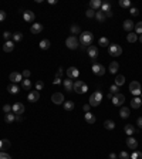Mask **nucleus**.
Segmentation results:
<instances>
[{"label":"nucleus","instance_id":"obj_60","mask_svg":"<svg viewBox=\"0 0 142 159\" xmlns=\"http://www.w3.org/2000/svg\"><path fill=\"white\" fill-rule=\"evenodd\" d=\"M112 97H114V94H111V92L107 94V98H108V100H112Z\"/></svg>","mask_w":142,"mask_h":159},{"label":"nucleus","instance_id":"obj_11","mask_svg":"<svg viewBox=\"0 0 142 159\" xmlns=\"http://www.w3.org/2000/svg\"><path fill=\"white\" fill-rule=\"evenodd\" d=\"M9 80L11 81V84H17V82H20V81H23V75H21V73H19V71H13L11 74H10V77Z\"/></svg>","mask_w":142,"mask_h":159},{"label":"nucleus","instance_id":"obj_58","mask_svg":"<svg viewBox=\"0 0 142 159\" xmlns=\"http://www.w3.org/2000/svg\"><path fill=\"white\" fill-rule=\"evenodd\" d=\"M108 159H117V154H109V156H108Z\"/></svg>","mask_w":142,"mask_h":159},{"label":"nucleus","instance_id":"obj_63","mask_svg":"<svg viewBox=\"0 0 142 159\" xmlns=\"http://www.w3.org/2000/svg\"><path fill=\"white\" fill-rule=\"evenodd\" d=\"M139 41H141V43H142V34H141V36H139Z\"/></svg>","mask_w":142,"mask_h":159},{"label":"nucleus","instance_id":"obj_9","mask_svg":"<svg viewBox=\"0 0 142 159\" xmlns=\"http://www.w3.org/2000/svg\"><path fill=\"white\" fill-rule=\"evenodd\" d=\"M11 112L16 115H21L24 114V105L21 102H16L14 105H11Z\"/></svg>","mask_w":142,"mask_h":159},{"label":"nucleus","instance_id":"obj_62","mask_svg":"<svg viewBox=\"0 0 142 159\" xmlns=\"http://www.w3.org/2000/svg\"><path fill=\"white\" fill-rule=\"evenodd\" d=\"M60 82H61V80H60V78H56V80H54V84H60Z\"/></svg>","mask_w":142,"mask_h":159},{"label":"nucleus","instance_id":"obj_7","mask_svg":"<svg viewBox=\"0 0 142 159\" xmlns=\"http://www.w3.org/2000/svg\"><path fill=\"white\" fill-rule=\"evenodd\" d=\"M92 73H94L95 75L101 77V75L105 74V67H104L102 64H100V63H94V64H92Z\"/></svg>","mask_w":142,"mask_h":159},{"label":"nucleus","instance_id":"obj_20","mask_svg":"<svg viewBox=\"0 0 142 159\" xmlns=\"http://www.w3.org/2000/svg\"><path fill=\"white\" fill-rule=\"evenodd\" d=\"M84 119H85V122H87V124H90V125L95 124V121H97V118L94 117V114H91V112H85Z\"/></svg>","mask_w":142,"mask_h":159},{"label":"nucleus","instance_id":"obj_46","mask_svg":"<svg viewBox=\"0 0 142 159\" xmlns=\"http://www.w3.org/2000/svg\"><path fill=\"white\" fill-rule=\"evenodd\" d=\"M43 88H44V82L38 80V81L36 82V91H41Z\"/></svg>","mask_w":142,"mask_h":159},{"label":"nucleus","instance_id":"obj_32","mask_svg":"<svg viewBox=\"0 0 142 159\" xmlns=\"http://www.w3.org/2000/svg\"><path fill=\"white\" fill-rule=\"evenodd\" d=\"M115 85H118V87H121V85H124L125 84V77L124 75H117L115 77V82H114Z\"/></svg>","mask_w":142,"mask_h":159},{"label":"nucleus","instance_id":"obj_28","mask_svg":"<svg viewBox=\"0 0 142 159\" xmlns=\"http://www.w3.org/2000/svg\"><path fill=\"white\" fill-rule=\"evenodd\" d=\"M95 19H97V21H100V23H104L105 21V13H102L101 10L100 11H95Z\"/></svg>","mask_w":142,"mask_h":159},{"label":"nucleus","instance_id":"obj_14","mask_svg":"<svg viewBox=\"0 0 142 159\" xmlns=\"http://www.w3.org/2000/svg\"><path fill=\"white\" fill-rule=\"evenodd\" d=\"M78 75H80V71H78V68H75V67H70V68L67 70V77H68L70 80L78 78Z\"/></svg>","mask_w":142,"mask_h":159},{"label":"nucleus","instance_id":"obj_35","mask_svg":"<svg viewBox=\"0 0 142 159\" xmlns=\"http://www.w3.org/2000/svg\"><path fill=\"white\" fill-rule=\"evenodd\" d=\"M70 31H71V34H81V29H80L77 24H72V26H71Z\"/></svg>","mask_w":142,"mask_h":159},{"label":"nucleus","instance_id":"obj_37","mask_svg":"<svg viewBox=\"0 0 142 159\" xmlns=\"http://www.w3.org/2000/svg\"><path fill=\"white\" fill-rule=\"evenodd\" d=\"M21 85H23L24 90H30V88H31V81H30L29 78L23 80V81H21Z\"/></svg>","mask_w":142,"mask_h":159},{"label":"nucleus","instance_id":"obj_12","mask_svg":"<svg viewBox=\"0 0 142 159\" xmlns=\"http://www.w3.org/2000/svg\"><path fill=\"white\" fill-rule=\"evenodd\" d=\"M87 53H88V57H90L92 61H95V58L98 57V48H97L95 45H90V47L87 48Z\"/></svg>","mask_w":142,"mask_h":159},{"label":"nucleus","instance_id":"obj_41","mask_svg":"<svg viewBox=\"0 0 142 159\" xmlns=\"http://www.w3.org/2000/svg\"><path fill=\"white\" fill-rule=\"evenodd\" d=\"M109 10H111V4H109L108 1L102 3V6H101V11H102V13H107V11H109Z\"/></svg>","mask_w":142,"mask_h":159},{"label":"nucleus","instance_id":"obj_25","mask_svg":"<svg viewBox=\"0 0 142 159\" xmlns=\"http://www.w3.org/2000/svg\"><path fill=\"white\" fill-rule=\"evenodd\" d=\"M63 85H64V90L66 91H68V92H71L72 91V87H74V82H72V80H64L63 81Z\"/></svg>","mask_w":142,"mask_h":159},{"label":"nucleus","instance_id":"obj_16","mask_svg":"<svg viewBox=\"0 0 142 159\" xmlns=\"http://www.w3.org/2000/svg\"><path fill=\"white\" fill-rule=\"evenodd\" d=\"M127 145H128V148H131V149H137V148H138V141H137L134 136H128V138H127Z\"/></svg>","mask_w":142,"mask_h":159},{"label":"nucleus","instance_id":"obj_38","mask_svg":"<svg viewBox=\"0 0 142 159\" xmlns=\"http://www.w3.org/2000/svg\"><path fill=\"white\" fill-rule=\"evenodd\" d=\"M98 44L102 45V47H109V40L107 39V37H101V39L98 40Z\"/></svg>","mask_w":142,"mask_h":159},{"label":"nucleus","instance_id":"obj_42","mask_svg":"<svg viewBox=\"0 0 142 159\" xmlns=\"http://www.w3.org/2000/svg\"><path fill=\"white\" fill-rule=\"evenodd\" d=\"M134 29H135V34H142V21L137 23Z\"/></svg>","mask_w":142,"mask_h":159},{"label":"nucleus","instance_id":"obj_45","mask_svg":"<svg viewBox=\"0 0 142 159\" xmlns=\"http://www.w3.org/2000/svg\"><path fill=\"white\" fill-rule=\"evenodd\" d=\"M85 16H87L88 19H92V17H95V11H94L92 9H88V10L85 11Z\"/></svg>","mask_w":142,"mask_h":159},{"label":"nucleus","instance_id":"obj_29","mask_svg":"<svg viewBox=\"0 0 142 159\" xmlns=\"http://www.w3.org/2000/svg\"><path fill=\"white\" fill-rule=\"evenodd\" d=\"M4 121H6V124H11V122H14V121H16V114H13V112L6 114V115H4Z\"/></svg>","mask_w":142,"mask_h":159},{"label":"nucleus","instance_id":"obj_30","mask_svg":"<svg viewBox=\"0 0 142 159\" xmlns=\"http://www.w3.org/2000/svg\"><path fill=\"white\" fill-rule=\"evenodd\" d=\"M50 45H51V44H50V40L44 39V40L40 41V48H41V50H48Z\"/></svg>","mask_w":142,"mask_h":159},{"label":"nucleus","instance_id":"obj_31","mask_svg":"<svg viewBox=\"0 0 142 159\" xmlns=\"http://www.w3.org/2000/svg\"><path fill=\"white\" fill-rule=\"evenodd\" d=\"M104 126H105V129H108V131H112V129L115 128V122L111 121V119H107L105 122H104Z\"/></svg>","mask_w":142,"mask_h":159},{"label":"nucleus","instance_id":"obj_59","mask_svg":"<svg viewBox=\"0 0 142 159\" xmlns=\"http://www.w3.org/2000/svg\"><path fill=\"white\" fill-rule=\"evenodd\" d=\"M16 121H17V122H21V121H23V117H21V115H16Z\"/></svg>","mask_w":142,"mask_h":159},{"label":"nucleus","instance_id":"obj_43","mask_svg":"<svg viewBox=\"0 0 142 159\" xmlns=\"http://www.w3.org/2000/svg\"><path fill=\"white\" fill-rule=\"evenodd\" d=\"M118 91H119V87H118V85H115V84H114V85H111V87H109V92H111V94H114V95H115V94H118Z\"/></svg>","mask_w":142,"mask_h":159},{"label":"nucleus","instance_id":"obj_15","mask_svg":"<svg viewBox=\"0 0 142 159\" xmlns=\"http://www.w3.org/2000/svg\"><path fill=\"white\" fill-rule=\"evenodd\" d=\"M13 50H14V41L13 40H9L3 44V51L4 53H11Z\"/></svg>","mask_w":142,"mask_h":159},{"label":"nucleus","instance_id":"obj_36","mask_svg":"<svg viewBox=\"0 0 142 159\" xmlns=\"http://www.w3.org/2000/svg\"><path fill=\"white\" fill-rule=\"evenodd\" d=\"M127 40H128L129 43H137V40H138V36H137L135 33H128V36H127Z\"/></svg>","mask_w":142,"mask_h":159},{"label":"nucleus","instance_id":"obj_5","mask_svg":"<svg viewBox=\"0 0 142 159\" xmlns=\"http://www.w3.org/2000/svg\"><path fill=\"white\" fill-rule=\"evenodd\" d=\"M129 91L132 92V95L139 97V95H141V92H142V88H141L139 81H132V82L129 84Z\"/></svg>","mask_w":142,"mask_h":159},{"label":"nucleus","instance_id":"obj_51","mask_svg":"<svg viewBox=\"0 0 142 159\" xmlns=\"http://www.w3.org/2000/svg\"><path fill=\"white\" fill-rule=\"evenodd\" d=\"M21 75H23V78L26 80V78H29V77L31 75V73H30L29 70H23V71H21Z\"/></svg>","mask_w":142,"mask_h":159},{"label":"nucleus","instance_id":"obj_54","mask_svg":"<svg viewBox=\"0 0 142 159\" xmlns=\"http://www.w3.org/2000/svg\"><path fill=\"white\" fill-rule=\"evenodd\" d=\"M6 19V11H3V10H0V21H3Z\"/></svg>","mask_w":142,"mask_h":159},{"label":"nucleus","instance_id":"obj_10","mask_svg":"<svg viewBox=\"0 0 142 159\" xmlns=\"http://www.w3.org/2000/svg\"><path fill=\"white\" fill-rule=\"evenodd\" d=\"M51 101L56 104V105H60V104H64V95L61 92H54L51 95Z\"/></svg>","mask_w":142,"mask_h":159},{"label":"nucleus","instance_id":"obj_52","mask_svg":"<svg viewBox=\"0 0 142 159\" xmlns=\"http://www.w3.org/2000/svg\"><path fill=\"white\" fill-rule=\"evenodd\" d=\"M63 74H64V71H63V68L60 67V68L57 70V73H56V78H61V77H63Z\"/></svg>","mask_w":142,"mask_h":159},{"label":"nucleus","instance_id":"obj_19","mask_svg":"<svg viewBox=\"0 0 142 159\" xmlns=\"http://www.w3.org/2000/svg\"><path fill=\"white\" fill-rule=\"evenodd\" d=\"M122 27H124V30H125V31L131 33V30L135 27V24H134V21H132V20H125V21H124V24H122Z\"/></svg>","mask_w":142,"mask_h":159},{"label":"nucleus","instance_id":"obj_21","mask_svg":"<svg viewBox=\"0 0 142 159\" xmlns=\"http://www.w3.org/2000/svg\"><path fill=\"white\" fill-rule=\"evenodd\" d=\"M129 115H131L129 108H128V107H122V108H121V111H119V117H121L122 119H127Z\"/></svg>","mask_w":142,"mask_h":159},{"label":"nucleus","instance_id":"obj_57","mask_svg":"<svg viewBox=\"0 0 142 159\" xmlns=\"http://www.w3.org/2000/svg\"><path fill=\"white\" fill-rule=\"evenodd\" d=\"M112 14H114V13H112V9H111L109 11H107L105 13V17H112Z\"/></svg>","mask_w":142,"mask_h":159},{"label":"nucleus","instance_id":"obj_2","mask_svg":"<svg viewBox=\"0 0 142 159\" xmlns=\"http://www.w3.org/2000/svg\"><path fill=\"white\" fill-rule=\"evenodd\" d=\"M72 91H75L77 94H85V92L88 91V85H87L82 80H77V81H74Z\"/></svg>","mask_w":142,"mask_h":159},{"label":"nucleus","instance_id":"obj_40","mask_svg":"<svg viewBox=\"0 0 142 159\" xmlns=\"http://www.w3.org/2000/svg\"><path fill=\"white\" fill-rule=\"evenodd\" d=\"M119 6L124 9H131V1L129 0H119Z\"/></svg>","mask_w":142,"mask_h":159},{"label":"nucleus","instance_id":"obj_18","mask_svg":"<svg viewBox=\"0 0 142 159\" xmlns=\"http://www.w3.org/2000/svg\"><path fill=\"white\" fill-rule=\"evenodd\" d=\"M27 100H29V102H37V101L40 100V92H38V91H31V92L29 94Z\"/></svg>","mask_w":142,"mask_h":159},{"label":"nucleus","instance_id":"obj_34","mask_svg":"<svg viewBox=\"0 0 142 159\" xmlns=\"http://www.w3.org/2000/svg\"><path fill=\"white\" fill-rule=\"evenodd\" d=\"M63 107H64L66 111H72V110H74V102H72V101H64Z\"/></svg>","mask_w":142,"mask_h":159},{"label":"nucleus","instance_id":"obj_4","mask_svg":"<svg viewBox=\"0 0 142 159\" xmlns=\"http://www.w3.org/2000/svg\"><path fill=\"white\" fill-rule=\"evenodd\" d=\"M108 53H109L111 57H119V55L122 54V48H121L119 44H109Z\"/></svg>","mask_w":142,"mask_h":159},{"label":"nucleus","instance_id":"obj_26","mask_svg":"<svg viewBox=\"0 0 142 159\" xmlns=\"http://www.w3.org/2000/svg\"><path fill=\"white\" fill-rule=\"evenodd\" d=\"M9 148H10V141L9 139H1L0 141V152H4Z\"/></svg>","mask_w":142,"mask_h":159},{"label":"nucleus","instance_id":"obj_22","mask_svg":"<svg viewBox=\"0 0 142 159\" xmlns=\"http://www.w3.org/2000/svg\"><path fill=\"white\" fill-rule=\"evenodd\" d=\"M141 105H142V100H141V98H139V97H134V98H132V101H131V107H132V108H135V110H138Z\"/></svg>","mask_w":142,"mask_h":159},{"label":"nucleus","instance_id":"obj_50","mask_svg":"<svg viewBox=\"0 0 142 159\" xmlns=\"http://www.w3.org/2000/svg\"><path fill=\"white\" fill-rule=\"evenodd\" d=\"M129 13H131L132 16H138V14H139V10H138L137 7H131V9H129Z\"/></svg>","mask_w":142,"mask_h":159},{"label":"nucleus","instance_id":"obj_23","mask_svg":"<svg viewBox=\"0 0 142 159\" xmlns=\"http://www.w3.org/2000/svg\"><path fill=\"white\" fill-rule=\"evenodd\" d=\"M101 6H102L101 0H91L90 1V9H92V10H98V9H101Z\"/></svg>","mask_w":142,"mask_h":159},{"label":"nucleus","instance_id":"obj_44","mask_svg":"<svg viewBox=\"0 0 142 159\" xmlns=\"http://www.w3.org/2000/svg\"><path fill=\"white\" fill-rule=\"evenodd\" d=\"M129 158H131V155L127 151H121L119 152V159H129Z\"/></svg>","mask_w":142,"mask_h":159},{"label":"nucleus","instance_id":"obj_33","mask_svg":"<svg viewBox=\"0 0 142 159\" xmlns=\"http://www.w3.org/2000/svg\"><path fill=\"white\" fill-rule=\"evenodd\" d=\"M7 90H9V92H10V94H19V91H20V90H19V87H17L16 84H10V85L7 87Z\"/></svg>","mask_w":142,"mask_h":159},{"label":"nucleus","instance_id":"obj_27","mask_svg":"<svg viewBox=\"0 0 142 159\" xmlns=\"http://www.w3.org/2000/svg\"><path fill=\"white\" fill-rule=\"evenodd\" d=\"M118 68H119V64H118L117 61H112V63L109 64V67H108V70H109V73H111V74H117Z\"/></svg>","mask_w":142,"mask_h":159},{"label":"nucleus","instance_id":"obj_3","mask_svg":"<svg viewBox=\"0 0 142 159\" xmlns=\"http://www.w3.org/2000/svg\"><path fill=\"white\" fill-rule=\"evenodd\" d=\"M102 98H104L102 92H101V91H95L94 94L90 95V105H91V107H98V105L101 104Z\"/></svg>","mask_w":142,"mask_h":159},{"label":"nucleus","instance_id":"obj_48","mask_svg":"<svg viewBox=\"0 0 142 159\" xmlns=\"http://www.w3.org/2000/svg\"><path fill=\"white\" fill-rule=\"evenodd\" d=\"M3 39L6 40V41H9V40L13 39V34H11L10 31H4V33H3Z\"/></svg>","mask_w":142,"mask_h":159},{"label":"nucleus","instance_id":"obj_61","mask_svg":"<svg viewBox=\"0 0 142 159\" xmlns=\"http://www.w3.org/2000/svg\"><path fill=\"white\" fill-rule=\"evenodd\" d=\"M50 4H57V0H48Z\"/></svg>","mask_w":142,"mask_h":159},{"label":"nucleus","instance_id":"obj_1","mask_svg":"<svg viewBox=\"0 0 142 159\" xmlns=\"http://www.w3.org/2000/svg\"><path fill=\"white\" fill-rule=\"evenodd\" d=\"M92 39H94V36H92V33H91V31H82V33H81V36H80L81 48H82V50H87V48L92 44Z\"/></svg>","mask_w":142,"mask_h":159},{"label":"nucleus","instance_id":"obj_64","mask_svg":"<svg viewBox=\"0 0 142 159\" xmlns=\"http://www.w3.org/2000/svg\"><path fill=\"white\" fill-rule=\"evenodd\" d=\"M141 100H142V92H141Z\"/></svg>","mask_w":142,"mask_h":159},{"label":"nucleus","instance_id":"obj_17","mask_svg":"<svg viewBox=\"0 0 142 159\" xmlns=\"http://www.w3.org/2000/svg\"><path fill=\"white\" fill-rule=\"evenodd\" d=\"M30 31H31L33 34L41 33V31H43V24H41V23H33L31 27H30Z\"/></svg>","mask_w":142,"mask_h":159},{"label":"nucleus","instance_id":"obj_47","mask_svg":"<svg viewBox=\"0 0 142 159\" xmlns=\"http://www.w3.org/2000/svg\"><path fill=\"white\" fill-rule=\"evenodd\" d=\"M3 112H4V114H10V112H11V105L4 104V105H3Z\"/></svg>","mask_w":142,"mask_h":159},{"label":"nucleus","instance_id":"obj_8","mask_svg":"<svg viewBox=\"0 0 142 159\" xmlns=\"http://www.w3.org/2000/svg\"><path fill=\"white\" fill-rule=\"evenodd\" d=\"M112 104L115 105V107H119V105H122L124 102H125V95L124 94H121V92H118V94H115L114 97H112Z\"/></svg>","mask_w":142,"mask_h":159},{"label":"nucleus","instance_id":"obj_53","mask_svg":"<svg viewBox=\"0 0 142 159\" xmlns=\"http://www.w3.org/2000/svg\"><path fill=\"white\" fill-rule=\"evenodd\" d=\"M0 159H11V156L7 155L6 152H0Z\"/></svg>","mask_w":142,"mask_h":159},{"label":"nucleus","instance_id":"obj_39","mask_svg":"<svg viewBox=\"0 0 142 159\" xmlns=\"http://www.w3.org/2000/svg\"><path fill=\"white\" fill-rule=\"evenodd\" d=\"M13 41H14V43H19V41H21V40H23V34H21V33H20V31H17V33H14V34H13Z\"/></svg>","mask_w":142,"mask_h":159},{"label":"nucleus","instance_id":"obj_49","mask_svg":"<svg viewBox=\"0 0 142 159\" xmlns=\"http://www.w3.org/2000/svg\"><path fill=\"white\" fill-rule=\"evenodd\" d=\"M129 159H142V152H137V151H135V152L131 155Z\"/></svg>","mask_w":142,"mask_h":159},{"label":"nucleus","instance_id":"obj_6","mask_svg":"<svg viewBox=\"0 0 142 159\" xmlns=\"http://www.w3.org/2000/svg\"><path fill=\"white\" fill-rule=\"evenodd\" d=\"M66 45L70 48V50H75L80 47V40L77 39L75 36H70L68 39L66 40Z\"/></svg>","mask_w":142,"mask_h":159},{"label":"nucleus","instance_id":"obj_13","mask_svg":"<svg viewBox=\"0 0 142 159\" xmlns=\"http://www.w3.org/2000/svg\"><path fill=\"white\" fill-rule=\"evenodd\" d=\"M23 19H24V21H27V23H33L36 20V14L31 10H26V11H23Z\"/></svg>","mask_w":142,"mask_h":159},{"label":"nucleus","instance_id":"obj_55","mask_svg":"<svg viewBox=\"0 0 142 159\" xmlns=\"http://www.w3.org/2000/svg\"><path fill=\"white\" fill-rule=\"evenodd\" d=\"M90 108H91V105H90V104H85V105L82 107V110H84L85 112H90Z\"/></svg>","mask_w":142,"mask_h":159},{"label":"nucleus","instance_id":"obj_56","mask_svg":"<svg viewBox=\"0 0 142 159\" xmlns=\"http://www.w3.org/2000/svg\"><path fill=\"white\" fill-rule=\"evenodd\" d=\"M137 124H138V126H139V128H142V117H139V118L137 119Z\"/></svg>","mask_w":142,"mask_h":159},{"label":"nucleus","instance_id":"obj_24","mask_svg":"<svg viewBox=\"0 0 142 159\" xmlns=\"http://www.w3.org/2000/svg\"><path fill=\"white\" fill-rule=\"evenodd\" d=\"M124 131H125V134H127L128 136H131V135H134V134L137 132V129H135L134 125H131V124L125 125V126H124Z\"/></svg>","mask_w":142,"mask_h":159}]
</instances>
